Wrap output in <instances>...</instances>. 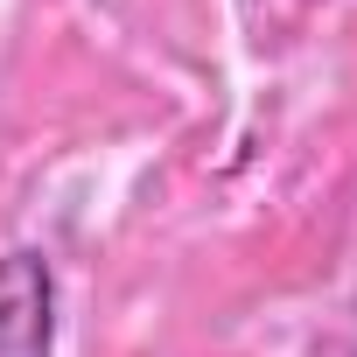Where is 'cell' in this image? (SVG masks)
<instances>
[{
	"instance_id": "6da1fadb",
	"label": "cell",
	"mask_w": 357,
	"mask_h": 357,
	"mask_svg": "<svg viewBox=\"0 0 357 357\" xmlns=\"http://www.w3.org/2000/svg\"><path fill=\"white\" fill-rule=\"evenodd\" d=\"M56 343V273L43 252L0 259V357H50Z\"/></svg>"
}]
</instances>
